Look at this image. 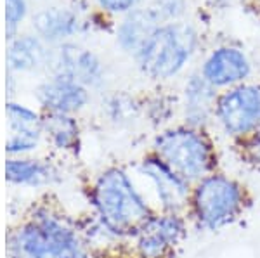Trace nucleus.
I'll return each mask as SVG.
<instances>
[{
	"instance_id": "10",
	"label": "nucleus",
	"mask_w": 260,
	"mask_h": 258,
	"mask_svg": "<svg viewBox=\"0 0 260 258\" xmlns=\"http://www.w3.org/2000/svg\"><path fill=\"white\" fill-rule=\"evenodd\" d=\"M35 99L42 113L78 115L90 102V90L62 75L49 73L35 89Z\"/></svg>"
},
{
	"instance_id": "19",
	"label": "nucleus",
	"mask_w": 260,
	"mask_h": 258,
	"mask_svg": "<svg viewBox=\"0 0 260 258\" xmlns=\"http://www.w3.org/2000/svg\"><path fill=\"white\" fill-rule=\"evenodd\" d=\"M31 18L30 0H6V39L9 40L23 31Z\"/></svg>"
},
{
	"instance_id": "17",
	"label": "nucleus",
	"mask_w": 260,
	"mask_h": 258,
	"mask_svg": "<svg viewBox=\"0 0 260 258\" xmlns=\"http://www.w3.org/2000/svg\"><path fill=\"white\" fill-rule=\"evenodd\" d=\"M6 178L14 186L42 187L59 180V170L49 161L30 156H16L7 160Z\"/></svg>"
},
{
	"instance_id": "14",
	"label": "nucleus",
	"mask_w": 260,
	"mask_h": 258,
	"mask_svg": "<svg viewBox=\"0 0 260 258\" xmlns=\"http://www.w3.org/2000/svg\"><path fill=\"white\" fill-rule=\"evenodd\" d=\"M200 73L217 90H228L248 80L251 64L240 49L220 47L205 59Z\"/></svg>"
},
{
	"instance_id": "21",
	"label": "nucleus",
	"mask_w": 260,
	"mask_h": 258,
	"mask_svg": "<svg viewBox=\"0 0 260 258\" xmlns=\"http://www.w3.org/2000/svg\"><path fill=\"white\" fill-rule=\"evenodd\" d=\"M234 145H236L238 155L243 160V163L260 172V132L241 140V142H236Z\"/></svg>"
},
{
	"instance_id": "7",
	"label": "nucleus",
	"mask_w": 260,
	"mask_h": 258,
	"mask_svg": "<svg viewBox=\"0 0 260 258\" xmlns=\"http://www.w3.org/2000/svg\"><path fill=\"white\" fill-rule=\"evenodd\" d=\"M189 220L186 215L154 210L127 243L134 258H174L187 238Z\"/></svg>"
},
{
	"instance_id": "16",
	"label": "nucleus",
	"mask_w": 260,
	"mask_h": 258,
	"mask_svg": "<svg viewBox=\"0 0 260 258\" xmlns=\"http://www.w3.org/2000/svg\"><path fill=\"white\" fill-rule=\"evenodd\" d=\"M161 14L158 7H148V9H134L132 12L123 16L120 24L116 26V44L123 52L136 57L146 42L151 39L154 31L161 26Z\"/></svg>"
},
{
	"instance_id": "22",
	"label": "nucleus",
	"mask_w": 260,
	"mask_h": 258,
	"mask_svg": "<svg viewBox=\"0 0 260 258\" xmlns=\"http://www.w3.org/2000/svg\"><path fill=\"white\" fill-rule=\"evenodd\" d=\"M95 4L104 14L125 16L136 9L139 0H95Z\"/></svg>"
},
{
	"instance_id": "20",
	"label": "nucleus",
	"mask_w": 260,
	"mask_h": 258,
	"mask_svg": "<svg viewBox=\"0 0 260 258\" xmlns=\"http://www.w3.org/2000/svg\"><path fill=\"white\" fill-rule=\"evenodd\" d=\"M106 111H108V116H110L111 122L115 123H128L139 115L141 111V106L134 101L132 97L125 94H115L108 99V104H106Z\"/></svg>"
},
{
	"instance_id": "11",
	"label": "nucleus",
	"mask_w": 260,
	"mask_h": 258,
	"mask_svg": "<svg viewBox=\"0 0 260 258\" xmlns=\"http://www.w3.org/2000/svg\"><path fill=\"white\" fill-rule=\"evenodd\" d=\"M83 19L80 11L73 6H45L31 12L30 31L35 33L50 47H59L73 42L82 31Z\"/></svg>"
},
{
	"instance_id": "6",
	"label": "nucleus",
	"mask_w": 260,
	"mask_h": 258,
	"mask_svg": "<svg viewBox=\"0 0 260 258\" xmlns=\"http://www.w3.org/2000/svg\"><path fill=\"white\" fill-rule=\"evenodd\" d=\"M215 123L234 144L260 132V82H245L220 92Z\"/></svg>"
},
{
	"instance_id": "5",
	"label": "nucleus",
	"mask_w": 260,
	"mask_h": 258,
	"mask_svg": "<svg viewBox=\"0 0 260 258\" xmlns=\"http://www.w3.org/2000/svg\"><path fill=\"white\" fill-rule=\"evenodd\" d=\"M196 44L198 36L189 24L167 23L151 35L134 59L144 77L163 82L182 71L194 54Z\"/></svg>"
},
{
	"instance_id": "12",
	"label": "nucleus",
	"mask_w": 260,
	"mask_h": 258,
	"mask_svg": "<svg viewBox=\"0 0 260 258\" xmlns=\"http://www.w3.org/2000/svg\"><path fill=\"white\" fill-rule=\"evenodd\" d=\"M9 137H7V155L9 158L28 156L39 149L44 139L42 130V113L14 99L7 101L6 107Z\"/></svg>"
},
{
	"instance_id": "2",
	"label": "nucleus",
	"mask_w": 260,
	"mask_h": 258,
	"mask_svg": "<svg viewBox=\"0 0 260 258\" xmlns=\"http://www.w3.org/2000/svg\"><path fill=\"white\" fill-rule=\"evenodd\" d=\"M11 258H90L82 234L64 215L39 208L11 232L7 241Z\"/></svg>"
},
{
	"instance_id": "8",
	"label": "nucleus",
	"mask_w": 260,
	"mask_h": 258,
	"mask_svg": "<svg viewBox=\"0 0 260 258\" xmlns=\"http://www.w3.org/2000/svg\"><path fill=\"white\" fill-rule=\"evenodd\" d=\"M137 173L146 182V196L154 210L186 215L189 208L192 184L182 178L151 151L142 156L137 165Z\"/></svg>"
},
{
	"instance_id": "1",
	"label": "nucleus",
	"mask_w": 260,
	"mask_h": 258,
	"mask_svg": "<svg viewBox=\"0 0 260 258\" xmlns=\"http://www.w3.org/2000/svg\"><path fill=\"white\" fill-rule=\"evenodd\" d=\"M89 199L95 222L115 241H128L154 211L144 191L120 166H110L95 177Z\"/></svg>"
},
{
	"instance_id": "9",
	"label": "nucleus",
	"mask_w": 260,
	"mask_h": 258,
	"mask_svg": "<svg viewBox=\"0 0 260 258\" xmlns=\"http://www.w3.org/2000/svg\"><path fill=\"white\" fill-rule=\"evenodd\" d=\"M49 73L71 78L89 90L101 89L106 80V69L101 57L94 51L75 42H68L54 49V61Z\"/></svg>"
},
{
	"instance_id": "3",
	"label": "nucleus",
	"mask_w": 260,
	"mask_h": 258,
	"mask_svg": "<svg viewBox=\"0 0 260 258\" xmlns=\"http://www.w3.org/2000/svg\"><path fill=\"white\" fill-rule=\"evenodd\" d=\"M250 203L248 187L236 177L217 170L192 184L186 217L198 231L219 232L238 222Z\"/></svg>"
},
{
	"instance_id": "4",
	"label": "nucleus",
	"mask_w": 260,
	"mask_h": 258,
	"mask_svg": "<svg viewBox=\"0 0 260 258\" xmlns=\"http://www.w3.org/2000/svg\"><path fill=\"white\" fill-rule=\"evenodd\" d=\"M149 151L189 184H196L201 178L220 170L219 151L210 132L186 123L161 128L153 137Z\"/></svg>"
},
{
	"instance_id": "18",
	"label": "nucleus",
	"mask_w": 260,
	"mask_h": 258,
	"mask_svg": "<svg viewBox=\"0 0 260 258\" xmlns=\"http://www.w3.org/2000/svg\"><path fill=\"white\" fill-rule=\"evenodd\" d=\"M44 137L54 149L73 153L80 145V125L77 116L61 113H42Z\"/></svg>"
},
{
	"instance_id": "13",
	"label": "nucleus",
	"mask_w": 260,
	"mask_h": 258,
	"mask_svg": "<svg viewBox=\"0 0 260 258\" xmlns=\"http://www.w3.org/2000/svg\"><path fill=\"white\" fill-rule=\"evenodd\" d=\"M52 61L54 47L45 44L33 31H21L7 40V71L16 75V77L50 71Z\"/></svg>"
},
{
	"instance_id": "15",
	"label": "nucleus",
	"mask_w": 260,
	"mask_h": 258,
	"mask_svg": "<svg viewBox=\"0 0 260 258\" xmlns=\"http://www.w3.org/2000/svg\"><path fill=\"white\" fill-rule=\"evenodd\" d=\"M219 90L198 75H191L184 83L182 99H180V113H182V123L189 127L205 128L215 122V106L219 99Z\"/></svg>"
}]
</instances>
